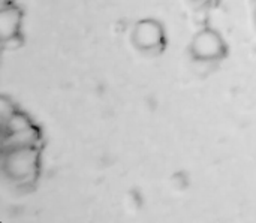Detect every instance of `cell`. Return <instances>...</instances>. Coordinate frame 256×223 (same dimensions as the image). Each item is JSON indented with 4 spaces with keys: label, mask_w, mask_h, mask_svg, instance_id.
<instances>
[{
    "label": "cell",
    "mask_w": 256,
    "mask_h": 223,
    "mask_svg": "<svg viewBox=\"0 0 256 223\" xmlns=\"http://www.w3.org/2000/svg\"><path fill=\"white\" fill-rule=\"evenodd\" d=\"M36 166H38V150L34 147L4 152L3 171L10 180L22 182L33 177Z\"/></svg>",
    "instance_id": "6da1fadb"
},
{
    "label": "cell",
    "mask_w": 256,
    "mask_h": 223,
    "mask_svg": "<svg viewBox=\"0 0 256 223\" xmlns=\"http://www.w3.org/2000/svg\"><path fill=\"white\" fill-rule=\"evenodd\" d=\"M190 51L200 60H214L224 56L225 44L218 32L206 28L194 38Z\"/></svg>",
    "instance_id": "7a4b0ae2"
},
{
    "label": "cell",
    "mask_w": 256,
    "mask_h": 223,
    "mask_svg": "<svg viewBox=\"0 0 256 223\" xmlns=\"http://www.w3.org/2000/svg\"><path fill=\"white\" fill-rule=\"evenodd\" d=\"M132 39L140 50H154L164 42V28L156 20H142L135 26Z\"/></svg>",
    "instance_id": "3957f363"
},
{
    "label": "cell",
    "mask_w": 256,
    "mask_h": 223,
    "mask_svg": "<svg viewBox=\"0 0 256 223\" xmlns=\"http://www.w3.org/2000/svg\"><path fill=\"white\" fill-rule=\"evenodd\" d=\"M38 130L34 126H30L27 129H21L12 134H4L3 138V152L16 150V148H26V147H34L38 141Z\"/></svg>",
    "instance_id": "277c9868"
},
{
    "label": "cell",
    "mask_w": 256,
    "mask_h": 223,
    "mask_svg": "<svg viewBox=\"0 0 256 223\" xmlns=\"http://www.w3.org/2000/svg\"><path fill=\"white\" fill-rule=\"evenodd\" d=\"M21 22V12L15 6H6L0 12V36L3 40L16 36Z\"/></svg>",
    "instance_id": "5b68a950"
},
{
    "label": "cell",
    "mask_w": 256,
    "mask_h": 223,
    "mask_svg": "<svg viewBox=\"0 0 256 223\" xmlns=\"http://www.w3.org/2000/svg\"><path fill=\"white\" fill-rule=\"evenodd\" d=\"M33 126L28 120L27 116L21 114V112H14L4 123H3V132L4 134H12V132H16V130H21V129H27Z\"/></svg>",
    "instance_id": "8992f818"
},
{
    "label": "cell",
    "mask_w": 256,
    "mask_h": 223,
    "mask_svg": "<svg viewBox=\"0 0 256 223\" xmlns=\"http://www.w3.org/2000/svg\"><path fill=\"white\" fill-rule=\"evenodd\" d=\"M15 111H14V108H12V105L3 98L2 99V102H0V116H2V123H4L12 114H14Z\"/></svg>",
    "instance_id": "52a82bcc"
}]
</instances>
